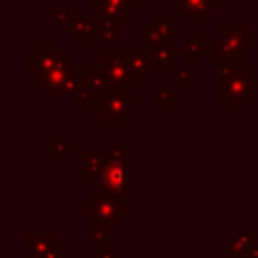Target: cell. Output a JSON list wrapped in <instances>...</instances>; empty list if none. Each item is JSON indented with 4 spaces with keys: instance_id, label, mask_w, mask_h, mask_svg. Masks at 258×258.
<instances>
[{
    "instance_id": "1",
    "label": "cell",
    "mask_w": 258,
    "mask_h": 258,
    "mask_svg": "<svg viewBox=\"0 0 258 258\" xmlns=\"http://www.w3.org/2000/svg\"><path fill=\"white\" fill-rule=\"evenodd\" d=\"M256 95V73L240 71L238 64H222V103L226 105H244L250 97Z\"/></svg>"
},
{
    "instance_id": "2",
    "label": "cell",
    "mask_w": 258,
    "mask_h": 258,
    "mask_svg": "<svg viewBox=\"0 0 258 258\" xmlns=\"http://www.w3.org/2000/svg\"><path fill=\"white\" fill-rule=\"evenodd\" d=\"M220 32H222L224 40L212 44V58L218 62H232V64L244 62L248 58L244 44L248 42V36H250L246 24H238V22L226 24L224 22L220 26Z\"/></svg>"
},
{
    "instance_id": "3",
    "label": "cell",
    "mask_w": 258,
    "mask_h": 258,
    "mask_svg": "<svg viewBox=\"0 0 258 258\" xmlns=\"http://www.w3.org/2000/svg\"><path fill=\"white\" fill-rule=\"evenodd\" d=\"M101 71L107 75V79L111 81V85L115 89H133L139 83L137 73L131 67V54L129 52H107L103 50L101 54Z\"/></svg>"
},
{
    "instance_id": "4",
    "label": "cell",
    "mask_w": 258,
    "mask_h": 258,
    "mask_svg": "<svg viewBox=\"0 0 258 258\" xmlns=\"http://www.w3.org/2000/svg\"><path fill=\"white\" fill-rule=\"evenodd\" d=\"M129 103L135 105V99L127 97L125 89H111L101 97V121L103 123H125L127 121V111Z\"/></svg>"
},
{
    "instance_id": "5",
    "label": "cell",
    "mask_w": 258,
    "mask_h": 258,
    "mask_svg": "<svg viewBox=\"0 0 258 258\" xmlns=\"http://www.w3.org/2000/svg\"><path fill=\"white\" fill-rule=\"evenodd\" d=\"M93 202H95V216L111 226L119 224V218L125 214V202L123 196H111L103 189L93 191Z\"/></svg>"
},
{
    "instance_id": "6",
    "label": "cell",
    "mask_w": 258,
    "mask_h": 258,
    "mask_svg": "<svg viewBox=\"0 0 258 258\" xmlns=\"http://www.w3.org/2000/svg\"><path fill=\"white\" fill-rule=\"evenodd\" d=\"M62 60H64V56L56 50V46L52 42H40L36 46V50L28 54V69H34L36 73H48V71L56 69Z\"/></svg>"
},
{
    "instance_id": "7",
    "label": "cell",
    "mask_w": 258,
    "mask_h": 258,
    "mask_svg": "<svg viewBox=\"0 0 258 258\" xmlns=\"http://www.w3.org/2000/svg\"><path fill=\"white\" fill-rule=\"evenodd\" d=\"M101 181L111 196H125V191H127V167H125V163L109 159V163L101 175Z\"/></svg>"
},
{
    "instance_id": "8",
    "label": "cell",
    "mask_w": 258,
    "mask_h": 258,
    "mask_svg": "<svg viewBox=\"0 0 258 258\" xmlns=\"http://www.w3.org/2000/svg\"><path fill=\"white\" fill-rule=\"evenodd\" d=\"M147 58H149V69L155 71L173 69V40H159L147 44Z\"/></svg>"
},
{
    "instance_id": "9",
    "label": "cell",
    "mask_w": 258,
    "mask_h": 258,
    "mask_svg": "<svg viewBox=\"0 0 258 258\" xmlns=\"http://www.w3.org/2000/svg\"><path fill=\"white\" fill-rule=\"evenodd\" d=\"M222 0H173L175 14H189L196 24L202 22L206 14H212L214 6H220Z\"/></svg>"
},
{
    "instance_id": "10",
    "label": "cell",
    "mask_w": 258,
    "mask_h": 258,
    "mask_svg": "<svg viewBox=\"0 0 258 258\" xmlns=\"http://www.w3.org/2000/svg\"><path fill=\"white\" fill-rule=\"evenodd\" d=\"M139 0H91V6H95L101 16H115L123 24L129 22V8L137 6Z\"/></svg>"
},
{
    "instance_id": "11",
    "label": "cell",
    "mask_w": 258,
    "mask_h": 258,
    "mask_svg": "<svg viewBox=\"0 0 258 258\" xmlns=\"http://www.w3.org/2000/svg\"><path fill=\"white\" fill-rule=\"evenodd\" d=\"M85 89L93 95V97H103L105 93H109L113 89L111 81L107 79V75L103 71H79Z\"/></svg>"
},
{
    "instance_id": "12",
    "label": "cell",
    "mask_w": 258,
    "mask_h": 258,
    "mask_svg": "<svg viewBox=\"0 0 258 258\" xmlns=\"http://www.w3.org/2000/svg\"><path fill=\"white\" fill-rule=\"evenodd\" d=\"M95 32H97V22L93 20L91 14H81V16H77V20H75V24H73V32H71L75 42L87 44V42L93 40Z\"/></svg>"
},
{
    "instance_id": "13",
    "label": "cell",
    "mask_w": 258,
    "mask_h": 258,
    "mask_svg": "<svg viewBox=\"0 0 258 258\" xmlns=\"http://www.w3.org/2000/svg\"><path fill=\"white\" fill-rule=\"evenodd\" d=\"M83 175L85 179H93V177H101L107 163H109V157L105 153H85L83 157Z\"/></svg>"
},
{
    "instance_id": "14",
    "label": "cell",
    "mask_w": 258,
    "mask_h": 258,
    "mask_svg": "<svg viewBox=\"0 0 258 258\" xmlns=\"http://www.w3.org/2000/svg\"><path fill=\"white\" fill-rule=\"evenodd\" d=\"M121 20L115 16H101L99 24H97V34L101 36V40L105 42H115L119 36V28H121Z\"/></svg>"
},
{
    "instance_id": "15",
    "label": "cell",
    "mask_w": 258,
    "mask_h": 258,
    "mask_svg": "<svg viewBox=\"0 0 258 258\" xmlns=\"http://www.w3.org/2000/svg\"><path fill=\"white\" fill-rule=\"evenodd\" d=\"M202 44H204V34L202 32H194L191 38L187 40V44L183 46V52H181V58L191 62V60H202Z\"/></svg>"
},
{
    "instance_id": "16",
    "label": "cell",
    "mask_w": 258,
    "mask_h": 258,
    "mask_svg": "<svg viewBox=\"0 0 258 258\" xmlns=\"http://www.w3.org/2000/svg\"><path fill=\"white\" fill-rule=\"evenodd\" d=\"M75 20H77V16H75L73 6H60V8H56V12H54V22L60 24L64 32H69V34L73 32Z\"/></svg>"
},
{
    "instance_id": "17",
    "label": "cell",
    "mask_w": 258,
    "mask_h": 258,
    "mask_svg": "<svg viewBox=\"0 0 258 258\" xmlns=\"http://www.w3.org/2000/svg\"><path fill=\"white\" fill-rule=\"evenodd\" d=\"M153 26L159 32L161 40H173V16L171 14H157Z\"/></svg>"
},
{
    "instance_id": "18",
    "label": "cell",
    "mask_w": 258,
    "mask_h": 258,
    "mask_svg": "<svg viewBox=\"0 0 258 258\" xmlns=\"http://www.w3.org/2000/svg\"><path fill=\"white\" fill-rule=\"evenodd\" d=\"M30 246H32L30 258H44L50 252V248H52V238L34 236V238H30Z\"/></svg>"
},
{
    "instance_id": "19",
    "label": "cell",
    "mask_w": 258,
    "mask_h": 258,
    "mask_svg": "<svg viewBox=\"0 0 258 258\" xmlns=\"http://www.w3.org/2000/svg\"><path fill=\"white\" fill-rule=\"evenodd\" d=\"M131 67L133 71L137 73L139 79H145L147 77V71H149V58H147V52H131Z\"/></svg>"
},
{
    "instance_id": "20",
    "label": "cell",
    "mask_w": 258,
    "mask_h": 258,
    "mask_svg": "<svg viewBox=\"0 0 258 258\" xmlns=\"http://www.w3.org/2000/svg\"><path fill=\"white\" fill-rule=\"evenodd\" d=\"M173 83L175 87H191L194 85V73L183 69V71H177L175 77H173Z\"/></svg>"
},
{
    "instance_id": "21",
    "label": "cell",
    "mask_w": 258,
    "mask_h": 258,
    "mask_svg": "<svg viewBox=\"0 0 258 258\" xmlns=\"http://www.w3.org/2000/svg\"><path fill=\"white\" fill-rule=\"evenodd\" d=\"M155 97H157V99H155L157 105H173V95H171L169 89H157Z\"/></svg>"
},
{
    "instance_id": "22",
    "label": "cell",
    "mask_w": 258,
    "mask_h": 258,
    "mask_svg": "<svg viewBox=\"0 0 258 258\" xmlns=\"http://www.w3.org/2000/svg\"><path fill=\"white\" fill-rule=\"evenodd\" d=\"M62 254H60V248H54V252H48L44 258H60Z\"/></svg>"
}]
</instances>
